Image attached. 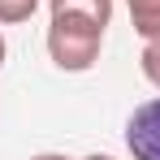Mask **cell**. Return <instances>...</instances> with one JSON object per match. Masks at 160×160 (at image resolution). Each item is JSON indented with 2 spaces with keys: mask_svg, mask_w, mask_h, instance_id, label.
<instances>
[{
  "mask_svg": "<svg viewBox=\"0 0 160 160\" xmlns=\"http://www.w3.org/2000/svg\"><path fill=\"white\" fill-rule=\"evenodd\" d=\"M30 160H74V156H65V152H39V156H30Z\"/></svg>",
  "mask_w": 160,
  "mask_h": 160,
  "instance_id": "obj_7",
  "label": "cell"
},
{
  "mask_svg": "<svg viewBox=\"0 0 160 160\" xmlns=\"http://www.w3.org/2000/svg\"><path fill=\"white\" fill-rule=\"evenodd\" d=\"M87 160H112V156H100V152H95V156H87Z\"/></svg>",
  "mask_w": 160,
  "mask_h": 160,
  "instance_id": "obj_9",
  "label": "cell"
},
{
  "mask_svg": "<svg viewBox=\"0 0 160 160\" xmlns=\"http://www.w3.org/2000/svg\"><path fill=\"white\" fill-rule=\"evenodd\" d=\"M4 56H9V48H4V35H0V65H4Z\"/></svg>",
  "mask_w": 160,
  "mask_h": 160,
  "instance_id": "obj_8",
  "label": "cell"
},
{
  "mask_svg": "<svg viewBox=\"0 0 160 160\" xmlns=\"http://www.w3.org/2000/svg\"><path fill=\"white\" fill-rule=\"evenodd\" d=\"M138 61H143V78H147V82L160 91V39L143 43V56H138Z\"/></svg>",
  "mask_w": 160,
  "mask_h": 160,
  "instance_id": "obj_6",
  "label": "cell"
},
{
  "mask_svg": "<svg viewBox=\"0 0 160 160\" xmlns=\"http://www.w3.org/2000/svg\"><path fill=\"white\" fill-rule=\"evenodd\" d=\"M126 9H130V22L143 35V43L160 39V0H126Z\"/></svg>",
  "mask_w": 160,
  "mask_h": 160,
  "instance_id": "obj_3",
  "label": "cell"
},
{
  "mask_svg": "<svg viewBox=\"0 0 160 160\" xmlns=\"http://www.w3.org/2000/svg\"><path fill=\"white\" fill-rule=\"evenodd\" d=\"M39 9V0H0V26H18V22H30Z\"/></svg>",
  "mask_w": 160,
  "mask_h": 160,
  "instance_id": "obj_5",
  "label": "cell"
},
{
  "mask_svg": "<svg viewBox=\"0 0 160 160\" xmlns=\"http://www.w3.org/2000/svg\"><path fill=\"white\" fill-rule=\"evenodd\" d=\"M126 147L134 160H160V95L143 100L126 121Z\"/></svg>",
  "mask_w": 160,
  "mask_h": 160,
  "instance_id": "obj_2",
  "label": "cell"
},
{
  "mask_svg": "<svg viewBox=\"0 0 160 160\" xmlns=\"http://www.w3.org/2000/svg\"><path fill=\"white\" fill-rule=\"evenodd\" d=\"M52 13H82V18H95L100 26L112 22V0H48Z\"/></svg>",
  "mask_w": 160,
  "mask_h": 160,
  "instance_id": "obj_4",
  "label": "cell"
},
{
  "mask_svg": "<svg viewBox=\"0 0 160 160\" xmlns=\"http://www.w3.org/2000/svg\"><path fill=\"white\" fill-rule=\"evenodd\" d=\"M104 48V26L82 13H52L48 22V56L65 74H87Z\"/></svg>",
  "mask_w": 160,
  "mask_h": 160,
  "instance_id": "obj_1",
  "label": "cell"
}]
</instances>
